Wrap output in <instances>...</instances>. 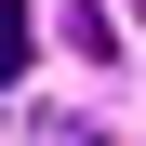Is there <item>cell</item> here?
<instances>
[{"label": "cell", "mask_w": 146, "mask_h": 146, "mask_svg": "<svg viewBox=\"0 0 146 146\" xmlns=\"http://www.w3.org/2000/svg\"><path fill=\"white\" fill-rule=\"evenodd\" d=\"M27 53H40V13H27V0H0V80H13Z\"/></svg>", "instance_id": "obj_1"}, {"label": "cell", "mask_w": 146, "mask_h": 146, "mask_svg": "<svg viewBox=\"0 0 146 146\" xmlns=\"http://www.w3.org/2000/svg\"><path fill=\"white\" fill-rule=\"evenodd\" d=\"M133 13H146V0H133Z\"/></svg>", "instance_id": "obj_2"}]
</instances>
